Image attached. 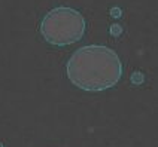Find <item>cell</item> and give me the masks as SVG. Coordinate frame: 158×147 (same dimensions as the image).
Wrapping results in <instances>:
<instances>
[{
	"label": "cell",
	"mask_w": 158,
	"mask_h": 147,
	"mask_svg": "<svg viewBox=\"0 0 158 147\" xmlns=\"http://www.w3.org/2000/svg\"><path fill=\"white\" fill-rule=\"evenodd\" d=\"M40 33L48 43L55 46L76 43L85 34V19L76 9L60 6L46 14Z\"/></svg>",
	"instance_id": "2"
},
{
	"label": "cell",
	"mask_w": 158,
	"mask_h": 147,
	"mask_svg": "<svg viewBox=\"0 0 158 147\" xmlns=\"http://www.w3.org/2000/svg\"><path fill=\"white\" fill-rule=\"evenodd\" d=\"M123 76L118 54L102 45L79 48L67 62V77L84 91H105L115 86Z\"/></svg>",
	"instance_id": "1"
}]
</instances>
